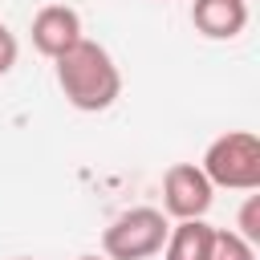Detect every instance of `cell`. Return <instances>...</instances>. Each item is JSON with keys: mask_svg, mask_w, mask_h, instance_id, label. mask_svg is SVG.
<instances>
[{"mask_svg": "<svg viewBox=\"0 0 260 260\" xmlns=\"http://www.w3.org/2000/svg\"><path fill=\"white\" fill-rule=\"evenodd\" d=\"M53 65H57V85H61L65 102L81 114H102L122 98V73L114 65L110 49L89 37H81Z\"/></svg>", "mask_w": 260, "mask_h": 260, "instance_id": "cell-1", "label": "cell"}, {"mask_svg": "<svg viewBox=\"0 0 260 260\" xmlns=\"http://www.w3.org/2000/svg\"><path fill=\"white\" fill-rule=\"evenodd\" d=\"M199 171L223 191H260V138L252 130H228L207 142Z\"/></svg>", "mask_w": 260, "mask_h": 260, "instance_id": "cell-2", "label": "cell"}, {"mask_svg": "<svg viewBox=\"0 0 260 260\" xmlns=\"http://www.w3.org/2000/svg\"><path fill=\"white\" fill-rule=\"evenodd\" d=\"M167 232L171 223L158 207H126L102 232V252L106 260H150L162 252Z\"/></svg>", "mask_w": 260, "mask_h": 260, "instance_id": "cell-3", "label": "cell"}, {"mask_svg": "<svg viewBox=\"0 0 260 260\" xmlns=\"http://www.w3.org/2000/svg\"><path fill=\"white\" fill-rule=\"evenodd\" d=\"M215 203V187L199 171V162H175L162 175V215L175 219H203Z\"/></svg>", "mask_w": 260, "mask_h": 260, "instance_id": "cell-4", "label": "cell"}, {"mask_svg": "<svg viewBox=\"0 0 260 260\" xmlns=\"http://www.w3.org/2000/svg\"><path fill=\"white\" fill-rule=\"evenodd\" d=\"M32 49L41 53V57H49V61H57V57H65L81 37H85V28H81V12L77 8H69V4H45L37 16H32Z\"/></svg>", "mask_w": 260, "mask_h": 260, "instance_id": "cell-5", "label": "cell"}, {"mask_svg": "<svg viewBox=\"0 0 260 260\" xmlns=\"http://www.w3.org/2000/svg\"><path fill=\"white\" fill-rule=\"evenodd\" d=\"M191 24L207 41H236L248 28V0H191Z\"/></svg>", "mask_w": 260, "mask_h": 260, "instance_id": "cell-6", "label": "cell"}, {"mask_svg": "<svg viewBox=\"0 0 260 260\" xmlns=\"http://www.w3.org/2000/svg\"><path fill=\"white\" fill-rule=\"evenodd\" d=\"M211 240H215V228L207 219H179L167 232L162 256L167 260H211Z\"/></svg>", "mask_w": 260, "mask_h": 260, "instance_id": "cell-7", "label": "cell"}, {"mask_svg": "<svg viewBox=\"0 0 260 260\" xmlns=\"http://www.w3.org/2000/svg\"><path fill=\"white\" fill-rule=\"evenodd\" d=\"M211 260H256V248H252L244 236H236L232 228H215Z\"/></svg>", "mask_w": 260, "mask_h": 260, "instance_id": "cell-8", "label": "cell"}, {"mask_svg": "<svg viewBox=\"0 0 260 260\" xmlns=\"http://www.w3.org/2000/svg\"><path fill=\"white\" fill-rule=\"evenodd\" d=\"M236 236H244L252 248H260V195L248 191V199L240 203V215H236Z\"/></svg>", "mask_w": 260, "mask_h": 260, "instance_id": "cell-9", "label": "cell"}, {"mask_svg": "<svg viewBox=\"0 0 260 260\" xmlns=\"http://www.w3.org/2000/svg\"><path fill=\"white\" fill-rule=\"evenodd\" d=\"M16 57H20V45H16V32L0 20V77L4 73H12V65H16Z\"/></svg>", "mask_w": 260, "mask_h": 260, "instance_id": "cell-10", "label": "cell"}, {"mask_svg": "<svg viewBox=\"0 0 260 260\" xmlns=\"http://www.w3.org/2000/svg\"><path fill=\"white\" fill-rule=\"evenodd\" d=\"M77 260H106V256H77Z\"/></svg>", "mask_w": 260, "mask_h": 260, "instance_id": "cell-11", "label": "cell"}, {"mask_svg": "<svg viewBox=\"0 0 260 260\" xmlns=\"http://www.w3.org/2000/svg\"><path fill=\"white\" fill-rule=\"evenodd\" d=\"M16 260H28V256H16Z\"/></svg>", "mask_w": 260, "mask_h": 260, "instance_id": "cell-12", "label": "cell"}]
</instances>
